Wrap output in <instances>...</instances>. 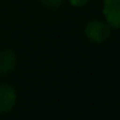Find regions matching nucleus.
Instances as JSON below:
<instances>
[{
    "label": "nucleus",
    "instance_id": "nucleus-2",
    "mask_svg": "<svg viewBox=\"0 0 120 120\" xmlns=\"http://www.w3.org/2000/svg\"><path fill=\"white\" fill-rule=\"evenodd\" d=\"M17 105V91L12 85H0V114H8Z\"/></svg>",
    "mask_w": 120,
    "mask_h": 120
},
{
    "label": "nucleus",
    "instance_id": "nucleus-3",
    "mask_svg": "<svg viewBox=\"0 0 120 120\" xmlns=\"http://www.w3.org/2000/svg\"><path fill=\"white\" fill-rule=\"evenodd\" d=\"M103 17L105 21L112 27H120V0H103Z\"/></svg>",
    "mask_w": 120,
    "mask_h": 120
},
{
    "label": "nucleus",
    "instance_id": "nucleus-5",
    "mask_svg": "<svg viewBox=\"0 0 120 120\" xmlns=\"http://www.w3.org/2000/svg\"><path fill=\"white\" fill-rule=\"evenodd\" d=\"M70 2L71 6H75V8H82V6H85L90 0H68Z\"/></svg>",
    "mask_w": 120,
    "mask_h": 120
},
{
    "label": "nucleus",
    "instance_id": "nucleus-4",
    "mask_svg": "<svg viewBox=\"0 0 120 120\" xmlns=\"http://www.w3.org/2000/svg\"><path fill=\"white\" fill-rule=\"evenodd\" d=\"M15 65H17V55L14 50L9 47L0 50V75L12 73Z\"/></svg>",
    "mask_w": 120,
    "mask_h": 120
},
{
    "label": "nucleus",
    "instance_id": "nucleus-1",
    "mask_svg": "<svg viewBox=\"0 0 120 120\" xmlns=\"http://www.w3.org/2000/svg\"><path fill=\"white\" fill-rule=\"evenodd\" d=\"M111 30L112 27L109 26L106 21H102V20H91L87 23L84 29V35L87 37L88 41L94 44H102L105 43L106 40H109L111 37Z\"/></svg>",
    "mask_w": 120,
    "mask_h": 120
},
{
    "label": "nucleus",
    "instance_id": "nucleus-6",
    "mask_svg": "<svg viewBox=\"0 0 120 120\" xmlns=\"http://www.w3.org/2000/svg\"><path fill=\"white\" fill-rule=\"evenodd\" d=\"M62 2H64V0H44V3L49 5V6H58V5H61Z\"/></svg>",
    "mask_w": 120,
    "mask_h": 120
}]
</instances>
